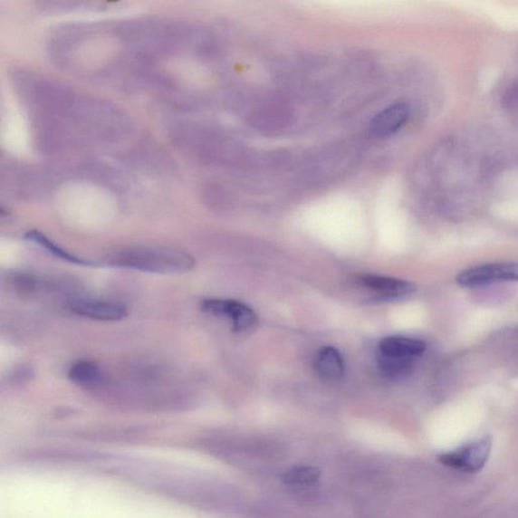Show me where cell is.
<instances>
[{"instance_id": "obj_9", "label": "cell", "mask_w": 518, "mask_h": 518, "mask_svg": "<svg viewBox=\"0 0 518 518\" xmlns=\"http://www.w3.org/2000/svg\"><path fill=\"white\" fill-rule=\"evenodd\" d=\"M381 356L392 359L416 360L427 350L425 341L404 336H390L379 343Z\"/></svg>"}, {"instance_id": "obj_5", "label": "cell", "mask_w": 518, "mask_h": 518, "mask_svg": "<svg viewBox=\"0 0 518 518\" xmlns=\"http://www.w3.org/2000/svg\"><path fill=\"white\" fill-rule=\"evenodd\" d=\"M202 309L211 315L228 318L236 332L252 331L258 323L254 311L235 300H205Z\"/></svg>"}, {"instance_id": "obj_2", "label": "cell", "mask_w": 518, "mask_h": 518, "mask_svg": "<svg viewBox=\"0 0 518 518\" xmlns=\"http://www.w3.org/2000/svg\"><path fill=\"white\" fill-rule=\"evenodd\" d=\"M107 264L145 273L172 274L192 271L193 256L181 250L168 247H135L110 255Z\"/></svg>"}, {"instance_id": "obj_10", "label": "cell", "mask_w": 518, "mask_h": 518, "mask_svg": "<svg viewBox=\"0 0 518 518\" xmlns=\"http://www.w3.org/2000/svg\"><path fill=\"white\" fill-rule=\"evenodd\" d=\"M316 369L319 376L327 381H338L344 374V362L341 352L332 347L323 348L318 352Z\"/></svg>"}, {"instance_id": "obj_6", "label": "cell", "mask_w": 518, "mask_h": 518, "mask_svg": "<svg viewBox=\"0 0 518 518\" xmlns=\"http://www.w3.org/2000/svg\"><path fill=\"white\" fill-rule=\"evenodd\" d=\"M69 310L76 315L99 321H120L128 315L124 305L101 300H76L69 304Z\"/></svg>"}, {"instance_id": "obj_1", "label": "cell", "mask_w": 518, "mask_h": 518, "mask_svg": "<svg viewBox=\"0 0 518 518\" xmlns=\"http://www.w3.org/2000/svg\"><path fill=\"white\" fill-rule=\"evenodd\" d=\"M14 83L42 151L62 153L110 146L132 132L131 119L108 101L33 72H16Z\"/></svg>"}, {"instance_id": "obj_13", "label": "cell", "mask_w": 518, "mask_h": 518, "mask_svg": "<svg viewBox=\"0 0 518 518\" xmlns=\"http://www.w3.org/2000/svg\"><path fill=\"white\" fill-rule=\"evenodd\" d=\"M321 478V472L313 467H297L283 474V480L291 485H311Z\"/></svg>"}, {"instance_id": "obj_4", "label": "cell", "mask_w": 518, "mask_h": 518, "mask_svg": "<svg viewBox=\"0 0 518 518\" xmlns=\"http://www.w3.org/2000/svg\"><path fill=\"white\" fill-rule=\"evenodd\" d=\"M456 282L463 288H479L487 284L518 282V263H495L470 267L457 274Z\"/></svg>"}, {"instance_id": "obj_11", "label": "cell", "mask_w": 518, "mask_h": 518, "mask_svg": "<svg viewBox=\"0 0 518 518\" xmlns=\"http://www.w3.org/2000/svg\"><path fill=\"white\" fill-rule=\"evenodd\" d=\"M25 239L44 248L48 253L62 259L64 262L79 265H93L91 262L85 261V259L67 252L66 249L53 243V241L38 230L29 231L27 235H25Z\"/></svg>"}, {"instance_id": "obj_15", "label": "cell", "mask_w": 518, "mask_h": 518, "mask_svg": "<svg viewBox=\"0 0 518 518\" xmlns=\"http://www.w3.org/2000/svg\"><path fill=\"white\" fill-rule=\"evenodd\" d=\"M504 106L509 113L518 118V82L507 90L504 97Z\"/></svg>"}, {"instance_id": "obj_3", "label": "cell", "mask_w": 518, "mask_h": 518, "mask_svg": "<svg viewBox=\"0 0 518 518\" xmlns=\"http://www.w3.org/2000/svg\"><path fill=\"white\" fill-rule=\"evenodd\" d=\"M492 448L490 436H483L456 450L438 456L440 464L446 467L465 473H477L485 467Z\"/></svg>"}, {"instance_id": "obj_14", "label": "cell", "mask_w": 518, "mask_h": 518, "mask_svg": "<svg viewBox=\"0 0 518 518\" xmlns=\"http://www.w3.org/2000/svg\"><path fill=\"white\" fill-rule=\"evenodd\" d=\"M414 360L379 357V367L388 377H400L409 372Z\"/></svg>"}, {"instance_id": "obj_7", "label": "cell", "mask_w": 518, "mask_h": 518, "mask_svg": "<svg viewBox=\"0 0 518 518\" xmlns=\"http://www.w3.org/2000/svg\"><path fill=\"white\" fill-rule=\"evenodd\" d=\"M410 114L411 111L408 103H393L374 117L369 126L370 132L377 138L394 136L408 124Z\"/></svg>"}, {"instance_id": "obj_8", "label": "cell", "mask_w": 518, "mask_h": 518, "mask_svg": "<svg viewBox=\"0 0 518 518\" xmlns=\"http://www.w3.org/2000/svg\"><path fill=\"white\" fill-rule=\"evenodd\" d=\"M358 281L360 286L388 300L410 296L417 290L416 284L410 282L381 275H361Z\"/></svg>"}, {"instance_id": "obj_12", "label": "cell", "mask_w": 518, "mask_h": 518, "mask_svg": "<svg viewBox=\"0 0 518 518\" xmlns=\"http://www.w3.org/2000/svg\"><path fill=\"white\" fill-rule=\"evenodd\" d=\"M68 377L74 384L91 386L100 382L101 370L96 362L80 360L69 369Z\"/></svg>"}]
</instances>
